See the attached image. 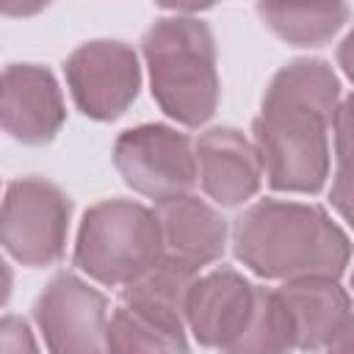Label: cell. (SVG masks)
<instances>
[{
    "label": "cell",
    "mask_w": 354,
    "mask_h": 354,
    "mask_svg": "<svg viewBox=\"0 0 354 354\" xmlns=\"http://www.w3.org/2000/svg\"><path fill=\"white\" fill-rule=\"evenodd\" d=\"M196 177L221 205H241L260 185L254 147L232 127H213L196 141Z\"/></svg>",
    "instance_id": "cell-11"
},
{
    "label": "cell",
    "mask_w": 354,
    "mask_h": 354,
    "mask_svg": "<svg viewBox=\"0 0 354 354\" xmlns=\"http://www.w3.org/2000/svg\"><path fill=\"white\" fill-rule=\"evenodd\" d=\"M50 354H105L108 304L75 274H58L36 301Z\"/></svg>",
    "instance_id": "cell-7"
},
{
    "label": "cell",
    "mask_w": 354,
    "mask_h": 354,
    "mask_svg": "<svg viewBox=\"0 0 354 354\" xmlns=\"http://www.w3.org/2000/svg\"><path fill=\"white\" fill-rule=\"evenodd\" d=\"M113 163L130 188L158 202L183 196L196 183V155L188 136L163 124H141L122 133L113 147Z\"/></svg>",
    "instance_id": "cell-6"
},
{
    "label": "cell",
    "mask_w": 354,
    "mask_h": 354,
    "mask_svg": "<svg viewBox=\"0 0 354 354\" xmlns=\"http://www.w3.org/2000/svg\"><path fill=\"white\" fill-rule=\"evenodd\" d=\"M152 94L183 124H202L218 102L216 50L207 25L196 17H163L144 36Z\"/></svg>",
    "instance_id": "cell-3"
},
{
    "label": "cell",
    "mask_w": 354,
    "mask_h": 354,
    "mask_svg": "<svg viewBox=\"0 0 354 354\" xmlns=\"http://www.w3.org/2000/svg\"><path fill=\"white\" fill-rule=\"evenodd\" d=\"M69 199L47 180L25 177L8 185L0 205V243L25 266H47L66 243Z\"/></svg>",
    "instance_id": "cell-5"
},
{
    "label": "cell",
    "mask_w": 354,
    "mask_h": 354,
    "mask_svg": "<svg viewBox=\"0 0 354 354\" xmlns=\"http://www.w3.org/2000/svg\"><path fill=\"white\" fill-rule=\"evenodd\" d=\"M235 254L268 279H337L348 263L346 232L313 205L266 199L235 221Z\"/></svg>",
    "instance_id": "cell-2"
},
{
    "label": "cell",
    "mask_w": 354,
    "mask_h": 354,
    "mask_svg": "<svg viewBox=\"0 0 354 354\" xmlns=\"http://www.w3.org/2000/svg\"><path fill=\"white\" fill-rule=\"evenodd\" d=\"M55 77L33 64H14L0 75V127L25 144H47L64 124Z\"/></svg>",
    "instance_id": "cell-9"
},
{
    "label": "cell",
    "mask_w": 354,
    "mask_h": 354,
    "mask_svg": "<svg viewBox=\"0 0 354 354\" xmlns=\"http://www.w3.org/2000/svg\"><path fill=\"white\" fill-rule=\"evenodd\" d=\"M293 318L296 348L318 351L326 348L340 332L351 326L348 293L324 277L290 279L277 290Z\"/></svg>",
    "instance_id": "cell-12"
},
{
    "label": "cell",
    "mask_w": 354,
    "mask_h": 354,
    "mask_svg": "<svg viewBox=\"0 0 354 354\" xmlns=\"http://www.w3.org/2000/svg\"><path fill=\"white\" fill-rule=\"evenodd\" d=\"M290 348H296V329L282 296L254 288L249 324L221 354H290Z\"/></svg>",
    "instance_id": "cell-15"
},
{
    "label": "cell",
    "mask_w": 354,
    "mask_h": 354,
    "mask_svg": "<svg viewBox=\"0 0 354 354\" xmlns=\"http://www.w3.org/2000/svg\"><path fill=\"white\" fill-rule=\"evenodd\" d=\"M257 14L266 19V25L293 44H324L337 33V28L346 22L348 8L343 3H321V6H274L263 3L257 6Z\"/></svg>",
    "instance_id": "cell-17"
},
{
    "label": "cell",
    "mask_w": 354,
    "mask_h": 354,
    "mask_svg": "<svg viewBox=\"0 0 354 354\" xmlns=\"http://www.w3.org/2000/svg\"><path fill=\"white\" fill-rule=\"evenodd\" d=\"M158 227L163 249L169 257H177L191 266H205L224 252L227 224L224 218L196 196H174L158 205Z\"/></svg>",
    "instance_id": "cell-13"
},
{
    "label": "cell",
    "mask_w": 354,
    "mask_h": 354,
    "mask_svg": "<svg viewBox=\"0 0 354 354\" xmlns=\"http://www.w3.org/2000/svg\"><path fill=\"white\" fill-rule=\"evenodd\" d=\"M8 293H11V268H8L6 260L0 257V304L8 299Z\"/></svg>",
    "instance_id": "cell-19"
},
{
    "label": "cell",
    "mask_w": 354,
    "mask_h": 354,
    "mask_svg": "<svg viewBox=\"0 0 354 354\" xmlns=\"http://www.w3.org/2000/svg\"><path fill=\"white\" fill-rule=\"evenodd\" d=\"M194 282H196V266L163 254L147 274H141L136 282L124 285L122 304H127L136 313H144L160 324L183 329L185 301H188Z\"/></svg>",
    "instance_id": "cell-14"
},
{
    "label": "cell",
    "mask_w": 354,
    "mask_h": 354,
    "mask_svg": "<svg viewBox=\"0 0 354 354\" xmlns=\"http://www.w3.org/2000/svg\"><path fill=\"white\" fill-rule=\"evenodd\" d=\"M163 257L152 210L127 199L94 205L77 235L75 263L105 285H130Z\"/></svg>",
    "instance_id": "cell-4"
},
{
    "label": "cell",
    "mask_w": 354,
    "mask_h": 354,
    "mask_svg": "<svg viewBox=\"0 0 354 354\" xmlns=\"http://www.w3.org/2000/svg\"><path fill=\"white\" fill-rule=\"evenodd\" d=\"M348 332H351V326H348L346 332H340V335L326 346V354H348Z\"/></svg>",
    "instance_id": "cell-20"
},
{
    "label": "cell",
    "mask_w": 354,
    "mask_h": 354,
    "mask_svg": "<svg viewBox=\"0 0 354 354\" xmlns=\"http://www.w3.org/2000/svg\"><path fill=\"white\" fill-rule=\"evenodd\" d=\"M0 354H39L33 335L22 318H0Z\"/></svg>",
    "instance_id": "cell-18"
},
{
    "label": "cell",
    "mask_w": 354,
    "mask_h": 354,
    "mask_svg": "<svg viewBox=\"0 0 354 354\" xmlns=\"http://www.w3.org/2000/svg\"><path fill=\"white\" fill-rule=\"evenodd\" d=\"M337 97L340 83L324 61H293L274 75L254 119V152L277 191L313 194L324 185Z\"/></svg>",
    "instance_id": "cell-1"
},
{
    "label": "cell",
    "mask_w": 354,
    "mask_h": 354,
    "mask_svg": "<svg viewBox=\"0 0 354 354\" xmlns=\"http://www.w3.org/2000/svg\"><path fill=\"white\" fill-rule=\"evenodd\" d=\"M77 108L91 119H116L138 91V58L122 41H88L66 61Z\"/></svg>",
    "instance_id": "cell-8"
},
{
    "label": "cell",
    "mask_w": 354,
    "mask_h": 354,
    "mask_svg": "<svg viewBox=\"0 0 354 354\" xmlns=\"http://www.w3.org/2000/svg\"><path fill=\"white\" fill-rule=\"evenodd\" d=\"M108 354H188L185 332L180 326L160 324L133 307H116L108 332H105Z\"/></svg>",
    "instance_id": "cell-16"
},
{
    "label": "cell",
    "mask_w": 354,
    "mask_h": 354,
    "mask_svg": "<svg viewBox=\"0 0 354 354\" xmlns=\"http://www.w3.org/2000/svg\"><path fill=\"white\" fill-rule=\"evenodd\" d=\"M252 307L254 285H249L241 274L221 268L194 282L185 301V318L202 346L224 351L246 329Z\"/></svg>",
    "instance_id": "cell-10"
}]
</instances>
